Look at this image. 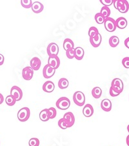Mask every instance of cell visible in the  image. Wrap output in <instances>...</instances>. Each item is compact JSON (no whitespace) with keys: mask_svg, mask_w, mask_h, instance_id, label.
I'll return each instance as SVG.
<instances>
[{"mask_svg":"<svg viewBox=\"0 0 129 146\" xmlns=\"http://www.w3.org/2000/svg\"><path fill=\"white\" fill-rule=\"evenodd\" d=\"M113 5L121 13H126L128 11L129 3L126 0H114Z\"/></svg>","mask_w":129,"mask_h":146,"instance_id":"6da1fadb","label":"cell"},{"mask_svg":"<svg viewBox=\"0 0 129 146\" xmlns=\"http://www.w3.org/2000/svg\"><path fill=\"white\" fill-rule=\"evenodd\" d=\"M73 101L76 106L81 107L85 105V96L81 91H76L73 95Z\"/></svg>","mask_w":129,"mask_h":146,"instance_id":"7a4b0ae2","label":"cell"},{"mask_svg":"<svg viewBox=\"0 0 129 146\" xmlns=\"http://www.w3.org/2000/svg\"><path fill=\"white\" fill-rule=\"evenodd\" d=\"M56 105L60 110H67L70 108V101L67 97H61L57 100Z\"/></svg>","mask_w":129,"mask_h":146,"instance_id":"3957f363","label":"cell"},{"mask_svg":"<svg viewBox=\"0 0 129 146\" xmlns=\"http://www.w3.org/2000/svg\"><path fill=\"white\" fill-rule=\"evenodd\" d=\"M30 116V111L28 108H23L18 111V118L20 121H27Z\"/></svg>","mask_w":129,"mask_h":146,"instance_id":"277c9868","label":"cell"},{"mask_svg":"<svg viewBox=\"0 0 129 146\" xmlns=\"http://www.w3.org/2000/svg\"><path fill=\"white\" fill-rule=\"evenodd\" d=\"M104 25L106 30L108 31V32L110 33L114 32V31L116 30L117 28L116 20L113 18H110V17L107 18L105 19L104 22Z\"/></svg>","mask_w":129,"mask_h":146,"instance_id":"5b68a950","label":"cell"},{"mask_svg":"<svg viewBox=\"0 0 129 146\" xmlns=\"http://www.w3.org/2000/svg\"><path fill=\"white\" fill-rule=\"evenodd\" d=\"M56 72V69L50 65L47 64L43 69V75L45 78L48 79L52 78Z\"/></svg>","mask_w":129,"mask_h":146,"instance_id":"8992f818","label":"cell"},{"mask_svg":"<svg viewBox=\"0 0 129 146\" xmlns=\"http://www.w3.org/2000/svg\"><path fill=\"white\" fill-rule=\"evenodd\" d=\"M11 95L13 96L16 101H19L23 97V91L19 87L13 86L11 89Z\"/></svg>","mask_w":129,"mask_h":146,"instance_id":"52a82bcc","label":"cell"},{"mask_svg":"<svg viewBox=\"0 0 129 146\" xmlns=\"http://www.w3.org/2000/svg\"><path fill=\"white\" fill-rule=\"evenodd\" d=\"M47 51L48 56H58V53H59V47H58L56 43H50L48 45Z\"/></svg>","mask_w":129,"mask_h":146,"instance_id":"ba28073f","label":"cell"},{"mask_svg":"<svg viewBox=\"0 0 129 146\" xmlns=\"http://www.w3.org/2000/svg\"><path fill=\"white\" fill-rule=\"evenodd\" d=\"M63 118L66 121L68 128L71 127L75 123V116L72 112H67L63 116Z\"/></svg>","mask_w":129,"mask_h":146,"instance_id":"9c48e42d","label":"cell"},{"mask_svg":"<svg viewBox=\"0 0 129 146\" xmlns=\"http://www.w3.org/2000/svg\"><path fill=\"white\" fill-rule=\"evenodd\" d=\"M48 64L54 68L55 69H58L60 65V60L59 57L58 56H50L48 57Z\"/></svg>","mask_w":129,"mask_h":146,"instance_id":"30bf717a","label":"cell"},{"mask_svg":"<svg viewBox=\"0 0 129 146\" xmlns=\"http://www.w3.org/2000/svg\"><path fill=\"white\" fill-rule=\"evenodd\" d=\"M34 76V70L31 67H26L22 70V77L25 80H30Z\"/></svg>","mask_w":129,"mask_h":146,"instance_id":"8fae6325","label":"cell"},{"mask_svg":"<svg viewBox=\"0 0 129 146\" xmlns=\"http://www.w3.org/2000/svg\"><path fill=\"white\" fill-rule=\"evenodd\" d=\"M101 41H102L101 35L99 33L96 36H95L94 37L90 38V42H91V44L92 45V47H94L95 48L98 47L99 46L101 45Z\"/></svg>","mask_w":129,"mask_h":146,"instance_id":"7c38bea8","label":"cell"},{"mask_svg":"<svg viewBox=\"0 0 129 146\" xmlns=\"http://www.w3.org/2000/svg\"><path fill=\"white\" fill-rule=\"evenodd\" d=\"M83 114L85 117H91L94 114V108L91 104H86L83 109Z\"/></svg>","mask_w":129,"mask_h":146,"instance_id":"4fadbf2b","label":"cell"},{"mask_svg":"<svg viewBox=\"0 0 129 146\" xmlns=\"http://www.w3.org/2000/svg\"><path fill=\"white\" fill-rule=\"evenodd\" d=\"M30 67L34 70H38L40 69L41 65V62L40 58L38 57H34L32 58L30 62Z\"/></svg>","mask_w":129,"mask_h":146,"instance_id":"5bb4252c","label":"cell"},{"mask_svg":"<svg viewBox=\"0 0 129 146\" xmlns=\"http://www.w3.org/2000/svg\"><path fill=\"white\" fill-rule=\"evenodd\" d=\"M31 9L32 11L34 13L36 14H39L43 11V9H44V6H43V5L40 3V2L35 1L32 3Z\"/></svg>","mask_w":129,"mask_h":146,"instance_id":"9a60e30c","label":"cell"},{"mask_svg":"<svg viewBox=\"0 0 129 146\" xmlns=\"http://www.w3.org/2000/svg\"><path fill=\"white\" fill-rule=\"evenodd\" d=\"M101 108L104 111L109 112L112 109V102L109 99H104L101 102Z\"/></svg>","mask_w":129,"mask_h":146,"instance_id":"2e32d148","label":"cell"},{"mask_svg":"<svg viewBox=\"0 0 129 146\" xmlns=\"http://www.w3.org/2000/svg\"><path fill=\"white\" fill-rule=\"evenodd\" d=\"M55 89L54 84L51 81H47L44 83V84L43 85V90L44 92H52L54 91V90Z\"/></svg>","mask_w":129,"mask_h":146,"instance_id":"e0dca14e","label":"cell"},{"mask_svg":"<svg viewBox=\"0 0 129 146\" xmlns=\"http://www.w3.org/2000/svg\"><path fill=\"white\" fill-rule=\"evenodd\" d=\"M116 23L117 27L120 29H123L126 28L128 24L127 20L124 17H120V18H118L116 20Z\"/></svg>","mask_w":129,"mask_h":146,"instance_id":"ac0fdd59","label":"cell"},{"mask_svg":"<svg viewBox=\"0 0 129 146\" xmlns=\"http://www.w3.org/2000/svg\"><path fill=\"white\" fill-rule=\"evenodd\" d=\"M85 51L83 48L80 47L75 48V58L77 60H81L83 58Z\"/></svg>","mask_w":129,"mask_h":146,"instance_id":"d6986e66","label":"cell"},{"mask_svg":"<svg viewBox=\"0 0 129 146\" xmlns=\"http://www.w3.org/2000/svg\"><path fill=\"white\" fill-rule=\"evenodd\" d=\"M123 90L121 89L120 88H119V87L111 86L109 92H110V95L112 97H116L118 95H120L121 92H123Z\"/></svg>","mask_w":129,"mask_h":146,"instance_id":"ffe728a7","label":"cell"},{"mask_svg":"<svg viewBox=\"0 0 129 146\" xmlns=\"http://www.w3.org/2000/svg\"><path fill=\"white\" fill-rule=\"evenodd\" d=\"M63 48L65 50H67L70 48H74V43L73 41L70 38H66L65 39L64 41H63Z\"/></svg>","mask_w":129,"mask_h":146,"instance_id":"44dd1931","label":"cell"},{"mask_svg":"<svg viewBox=\"0 0 129 146\" xmlns=\"http://www.w3.org/2000/svg\"><path fill=\"white\" fill-rule=\"evenodd\" d=\"M120 43V39L116 36H112L109 38V45L111 47H116Z\"/></svg>","mask_w":129,"mask_h":146,"instance_id":"7402d4cb","label":"cell"},{"mask_svg":"<svg viewBox=\"0 0 129 146\" xmlns=\"http://www.w3.org/2000/svg\"><path fill=\"white\" fill-rule=\"evenodd\" d=\"M69 80L65 78H62L60 79L59 82H58V87L61 89H67L69 87Z\"/></svg>","mask_w":129,"mask_h":146,"instance_id":"603a6c76","label":"cell"},{"mask_svg":"<svg viewBox=\"0 0 129 146\" xmlns=\"http://www.w3.org/2000/svg\"><path fill=\"white\" fill-rule=\"evenodd\" d=\"M102 94V90L99 87H96L92 90V95L94 98L98 99L100 98Z\"/></svg>","mask_w":129,"mask_h":146,"instance_id":"cb8c5ba5","label":"cell"},{"mask_svg":"<svg viewBox=\"0 0 129 146\" xmlns=\"http://www.w3.org/2000/svg\"><path fill=\"white\" fill-rule=\"evenodd\" d=\"M40 119L42 121H47L50 120L48 116V109H44L40 112Z\"/></svg>","mask_w":129,"mask_h":146,"instance_id":"d4e9b609","label":"cell"},{"mask_svg":"<svg viewBox=\"0 0 129 146\" xmlns=\"http://www.w3.org/2000/svg\"><path fill=\"white\" fill-rule=\"evenodd\" d=\"M111 86L119 87L121 89L123 90V83L122 80L120 78H114L111 83Z\"/></svg>","mask_w":129,"mask_h":146,"instance_id":"484cf974","label":"cell"},{"mask_svg":"<svg viewBox=\"0 0 129 146\" xmlns=\"http://www.w3.org/2000/svg\"><path fill=\"white\" fill-rule=\"evenodd\" d=\"M105 19L106 18H105L104 16L101 13H97L96 15H95V21H96V22L97 23L99 24V25L104 23Z\"/></svg>","mask_w":129,"mask_h":146,"instance_id":"4316f807","label":"cell"},{"mask_svg":"<svg viewBox=\"0 0 129 146\" xmlns=\"http://www.w3.org/2000/svg\"><path fill=\"white\" fill-rule=\"evenodd\" d=\"M16 100L14 98L13 96L12 95H9L6 97L5 99V102L7 104V105H8L9 106H13L15 105L16 102Z\"/></svg>","mask_w":129,"mask_h":146,"instance_id":"83f0119b","label":"cell"},{"mask_svg":"<svg viewBox=\"0 0 129 146\" xmlns=\"http://www.w3.org/2000/svg\"><path fill=\"white\" fill-rule=\"evenodd\" d=\"M100 13H101L102 14H103L105 18H108L109 16L110 15L111 11H110V9L108 8V7L103 6V7L101 8V9Z\"/></svg>","mask_w":129,"mask_h":146,"instance_id":"f1b7e54d","label":"cell"},{"mask_svg":"<svg viewBox=\"0 0 129 146\" xmlns=\"http://www.w3.org/2000/svg\"><path fill=\"white\" fill-rule=\"evenodd\" d=\"M99 34V31L98 29H97L96 27H91V28L89 29V36L90 38L94 37L95 36H96L97 35Z\"/></svg>","mask_w":129,"mask_h":146,"instance_id":"f546056e","label":"cell"},{"mask_svg":"<svg viewBox=\"0 0 129 146\" xmlns=\"http://www.w3.org/2000/svg\"><path fill=\"white\" fill-rule=\"evenodd\" d=\"M32 0H21V5L23 8L25 9H30L32 5Z\"/></svg>","mask_w":129,"mask_h":146,"instance_id":"4dcf8cb0","label":"cell"},{"mask_svg":"<svg viewBox=\"0 0 129 146\" xmlns=\"http://www.w3.org/2000/svg\"><path fill=\"white\" fill-rule=\"evenodd\" d=\"M57 111L54 108H50L48 109V116L49 119H53L56 116Z\"/></svg>","mask_w":129,"mask_h":146,"instance_id":"1f68e13d","label":"cell"},{"mask_svg":"<svg viewBox=\"0 0 129 146\" xmlns=\"http://www.w3.org/2000/svg\"><path fill=\"white\" fill-rule=\"evenodd\" d=\"M66 55L67 57L69 59H73L75 58V48H70L66 50Z\"/></svg>","mask_w":129,"mask_h":146,"instance_id":"d6a6232c","label":"cell"},{"mask_svg":"<svg viewBox=\"0 0 129 146\" xmlns=\"http://www.w3.org/2000/svg\"><path fill=\"white\" fill-rule=\"evenodd\" d=\"M58 126H59L62 129H67L68 128L66 121H65L63 118L60 119L59 121H58Z\"/></svg>","mask_w":129,"mask_h":146,"instance_id":"836d02e7","label":"cell"},{"mask_svg":"<svg viewBox=\"0 0 129 146\" xmlns=\"http://www.w3.org/2000/svg\"><path fill=\"white\" fill-rule=\"evenodd\" d=\"M29 146H39L40 145V140L37 138H32L29 140Z\"/></svg>","mask_w":129,"mask_h":146,"instance_id":"e575fe53","label":"cell"},{"mask_svg":"<svg viewBox=\"0 0 129 146\" xmlns=\"http://www.w3.org/2000/svg\"><path fill=\"white\" fill-rule=\"evenodd\" d=\"M100 3L103 4L104 6L109 7L113 4L114 0H99Z\"/></svg>","mask_w":129,"mask_h":146,"instance_id":"d590c367","label":"cell"},{"mask_svg":"<svg viewBox=\"0 0 129 146\" xmlns=\"http://www.w3.org/2000/svg\"><path fill=\"white\" fill-rule=\"evenodd\" d=\"M122 64L126 69H129V57L124 58L122 60Z\"/></svg>","mask_w":129,"mask_h":146,"instance_id":"8d00e7d4","label":"cell"},{"mask_svg":"<svg viewBox=\"0 0 129 146\" xmlns=\"http://www.w3.org/2000/svg\"><path fill=\"white\" fill-rule=\"evenodd\" d=\"M4 60H5V58L3 54H0V65H2L4 64Z\"/></svg>","mask_w":129,"mask_h":146,"instance_id":"74e56055","label":"cell"},{"mask_svg":"<svg viewBox=\"0 0 129 146\" xmlns=\"http://www.w3.org/2000/svg\"><path fill=\"white\" fill-rule=\"evenodd\" d=\"M125 45L126 48H129V37L125 40Z\"/></svg>","mask_w":129,"mask_h":146,"instance_id":"f35d334b","label":"cell"},{"mask_svg":"<svg viewBox=\"0 0 129 146\" xmlns=\"http://www.w3.org/2000/svg\"><path fill=\"white\" fill-rule=\"evenodd\" d=\"M3 101H4V98H3V94L0 93V105H1V104H3Z\"/></svg>","mask_w":129,"mask_h":146,"instance_id":"ab89813d","label":"cell"},{"mask_svg":"<svg viewBox=\"0 0 129 146\" xmlns=\"http://www.w3.org/2000/svg\"><path fill=\"white\" fill-rule=\"evenodd\" d=\"M126 144H127V145L129 146V135L127 136V137H126Z\"/></svg>","mask_w":129,"mask_h":146,"instance_id":"60d3db41","label":"cell"},{"mask_svg":"<svg viewBox=\"0 0 129 146\" xmlns=\"http://www.w3.org/2000/svg\"><path fill=\"white\" fill-rule=\"evenodd\" d=\"M127 131H128V132L129 133V124H128V126H127Z\"/></svg>","mask_w":129,"mask_h":146,"instance_id":"b9f144b4","label":"cell"}]
</instances>
